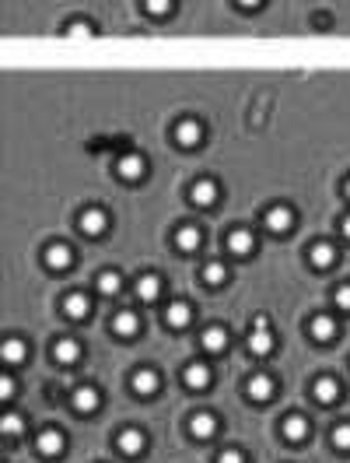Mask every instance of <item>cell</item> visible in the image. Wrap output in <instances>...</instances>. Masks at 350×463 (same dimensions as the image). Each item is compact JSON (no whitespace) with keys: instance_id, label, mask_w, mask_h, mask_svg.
<instances>
[{"instance_id":"1","label":"cell","mask_w":350,"mask_h":463,"mask_svg":"<svg viewBox=\"0 0 350 463\" xmlns=\"http://www.w3.org/2000/svg\"><path fill=\"white\" fill-rule=\"evenodd\" d=\"M116 172H119V179L137 183V179H144V172H147V158H144L140 151H126V155H119Z\"/></svg>"},{"instance_id":"2","label":"cell","mask_w":350,"mask_h":463,"mask_svg":"<svg viewBox=\"0 0 350 463\" xmlns=\"http://www.w3.org/2000/svg\"><path fill=\"white\" fill-rule=\"evenodd\" d=\"M249 351H252V355H270V351H273V334H270L266 316L256 320V330L249 334Z\"/></svg>"},{"instance_id":"3","label":"cell","mask_w":350,"mask_h":463,"mask_svg":"<svg viewBox=\"0 0 350 463\" xmlns=\"http://www.w3.org/2000/svg\"><path fill=\"white\" fill-rule=\"evenodd\" d=\"M263 221H266V228H270V232L284 236V232H291V225H294V214H291V207H284V204H273V207L263 214Z\"/></svg>"},{"instance_id":"4","label":"cell","mask_w":350,"mask_h":463,"mask_svg":"<svg viewBox=\"0 0 350 463\" xmlns=\"http://www.w3.org/2000/svg\"><path fill=\"white\" fill-rule=\"evenodd\" d=\"M116 446H119V453H123V456H140V453H144V446H147V435H144L140 428H126V432H119Z\"/></svg>"},{"instance_id":"5","label":"cell","mask_w":350,"mask_h":463,"mask_svg":"<svg viewBox=\"0 0 350 463\" xmlns=\"http://www.w3.org/2000/svg\"><path fill=\"white\" fill-rule=\"evenodd\" d=\"M36 449L43 456H60L64 453V432L60 428H43L39 439H36Z\"/></svg>"},{"instance_id":"6","label":"cell","mask_w":350,"mask_h":463,"mask_svg":"<svg viewBox=\"0 0 350 463\" xmlns=\"http://www.w3.org/2000/svg\"><path fill=\"white\" fill-rule=\"evenodd\" d=\"M175 141L182 144V148H196L200 141H203V127H200V120H182L179 127H175Z\"/></svg>"},{"instance_id":"7","label":"cell","mask_w":350,"mask_h":463,"mask_svg":"<svg viewBox=\"0 0 350 463\" xmlns=\"http://www.w3.org/2000/svg\"><path fill=\"white\" fill-rule=\"evenodd\" d=\"M228 250L235 253V257H249L252 250H256V236L249 228H235L231 236H228Z\"/></svg>"},{"instance_id":"8","label":"cell","mask_w":350,"mask_h":463,"mask_svg":"<svg viewBox=\"0 0 350 463\" xmlns=\"http://www.w3.org/2000/svg\"><path fill=\"white\" fill-rule=\"evenodd\" d=\"M71 264H74V253H71L67 243H53V246H46V267H53V271H67Z\"/></svg>"},{"instance_id":"9","label":"cell","mask_w":350,"mask_h":463,"mask_svg":"<svg viewBox=\"0 0 350 463\" xmlns=\"http://www.w3.org/2000/svg\"><path fill=\"white\" fill-rule=\"evenodd\" d=\"M130 386H133V393L151 397V393L161 386V379H158V372H154V369H137V372H133V379H130Z\"/></svg>"},{"instance_id":"10","label":"cell","mask_w":350,"mask_h":463,"mask_svg":"<svg viewBox=\"0 0 350 463\" xmlns=\"http://www.w3.org/2000/svg\"><path fill=\"white\" fill-rule=\"evenodd\" d=\"M200 243H203V232H200L196 225H182V228L175 232V246H179L182 253H196Z\"/></svg>"},{"instance_id":"11","label":"cell","mask_w":350,"mask_h":463,"mask_svg":"<svg viewBox=\"0 0 350 463\" xmlns=\"http://www.w3.org/2000/svg\"><path fill=\"white\" fill-rule=\"evenodd\" d=\"M64 313H67L71 320H85V316L92 313V299H88L85 292H71V295L64 299Z\"/></svg>"},{"instance_id":"12","label":"cell","mask_w":350,"mask_h":463,"mask_svg":"<svg viewBox=\"0 0 350 463\" xmlns=\"http://www.w3.org/2000/svg\"><path fill=\"white\" fill-rule=\"evenodd\" d=\"M280 428H284V439H291V442L308 439V418H305V414H287V418L280 421Z\"/></svg>"},{"instance_id":"13","label":"cell","mask_w":350,"mask_h":463,"mask_svg":"<svg viewBox=\"0 0 350 463\" xmlns=\"http://www.w3.org/2000/svg\"><path fill=\"white\" fill-rule=\"evenodd\" d=\"M109 228V218H105V211H85L81 214V232H85V236H102V232Z\"/></svg>"},{"instance_id":"14","label":"cell","mask_w":350,"mask_h":463,"mask_svg":"<svg viewBox=\"0 0 350 463\" xmlns=\"http://www.w3.org/2000/svg\"><path fill=\"white\" fill-rule=\"evenodd\" d=\"M71 404H74V411L92 414V411L99 407V390H95V386H78L74 397H71Z\"/></svg>"},{"instance_id":"15","label":"cell","mask_w":350,"mask_h":463,"mask_svg":"<svg viewBox=\"0 0 350 463\" xmlns=\"http://www.w3.org/2000/svg\"><path fill=\"white\" fill-rule=\"evenodd\" d=\"M189 200H193V204H200V207H210V204L217 200V183H210V179H200V183H193V190H189Z\"/></svg>"},{"instance_id":"16","label":"cell","mask_w":350,"mask_h":463,"mask_svg":"<svg viewBox=\"0 0 350 463\" xmlns=\"http://www.w3.org/2000/svg\"><path fill=\"white\" fill-rule=\"evenodd\" d=\"M308 257H312V267L326 271V267L336 264V246H333V243H315V246L308 250Z\"/></svg>"},{"instance_id":"17","label":"cell","mask_w":350,"mask_h":463,"mask_svg":"<svg viewBox=\"0 0 350 463\" xmlns=\"http://www.w3.org/2000/svg\"><path fill=\"white\" fill-rule=\"evenodd\" d=\"M273 390H277V386H273V379H270V376H263V372H259V376H252V379L245 383V393H249L252 400H270V397H273Z\"/></svg>"},{"instance_id":"18","label":"cell","mask_w":350,"mask_h":463,"mask_svg":"<svg viewBox=\"0 0 350 463\" xmlns=\"http://www.w3.org/2000/svg\"><path fill=\"white\" fill-rule=\"evenodd\" d=\"M189 432H193L196 439H210V435L217 432V418H214V414H207V411H200V414H193V418H189Z\"/></svg>"},{"instance_id":"19","label":"cell","mask_w":350,"mask_h":463,"mask_svg":"<svg viewBox=\"0 0 350 463\" xmlns=\"http://www.w3.org/2000/svg\"><path fill=\"white\" fill-rule=\"evenodd\" d=\"M312 393H315V400H319V404H333V400L340 397V383H336L333 376H322V379H315Z\"/></svg>"},{"instance_id":"20","label":"cell","mask_w":350,"mask_h":463,"mask_svg":"<svg viewBox=\"0 0 350 463\" xmlns=\"http://www.w3.org/2000/svg\"><path fill=\"white\" fill-rule=\"evenodd\" d=\"M25 355H29V348H25V341H22V337H8L4 344H0V358H4L8 365L25 362Z\"/></svg>"},{"instance_id":"21","label":"cell","mask_w":350,"mask_h":463,"mask_svg":"<svg viewBox=\"0 0 350 463\" xmlns=\"http://www.w3.org/2000/svg\"><path fill=\"white\" fill-rule=\"evenodd\" d=\"M165 320L179 330V327H189V320H193V306L189 302H172L168 309H165Z\"/></svg>"},{"instance_id":"22","label":"cell","mask_w":350,"mask_h":463,"mask_svg":"<svg viewBox=\"0 0 350 463\" xmlns=\"http://www.w3.org/2000/svg\"><path fill=\"white\" fill-rule=\"evenodd\" d=\"M112 330H116L119 337H133V334L140 330V316H137V313H130V309H123V313H116Z\"/></svg>"},{"instance_id":"23","label":"cell","mask_w":350,"mask_h":463,"mask_svg":"<svg viewBox=\"0 0 350 463\" xmlns=\"http://www.w3.org/2000/svg\"><path fill=\"white\" fill-rule=\"evenodd\" d=\"M182 379H186V386H189V390H207V383H210V369H207L203 362H193V365L186 369V376H182Z\"/></svg>"},{"instance_id":"24","label":"cell","mask_w":350,"mask_h":463,"mask_svg":"<svg viewBox=\"0 0 350 463\" xmlns=\"http://www.w3.org/2000/svg\"><path fill=\"white\" fill-rule=\"evenodd\" d=\"M137 295H140L144 302H154V299L161 295V278H158V274H140V281H137Z\"/></svg>"},{"instance_id":"25","label":"cell","mask_w":350,"mask_h":463,"mask_svg":"<svg viewBox=\"0 0 350 463\" xmlns=\"http://www.w3.org/2000/svg\"><path fill=\"white\" fill-rule=\"evenodd\" d=\"M312 337H315L319 344H329V341L336 337V323H333V316H315V320H312Z\"/></svg>"},{"instance_id":"26","label":"cell","mask_w":350,"mask_h":463,"mask_svg":"<svg viewBox=\"0 0 350 463\" xmlns=\"http://www.w3.org/2000/svg\"><path fill=\"white\" fill-rule=\"evenodd\" d=\"M53 355H57V362L71 365V362H78V358H81V344H78V341H71V337H64V341H57Z\"/></svg>"},{"instance_id":"27","label":"cell","mask_w":350,"mask_h":463,"mask_svg":"<svg viewBox=\"0 0 350 463\" xmlns=\"http://www.w3.org/2000/svg\"><path fill=\"white\" fill-rule=\"evenodd\" d=\"M203 348L207 351H224L228 348V330L224 327H207L203 330Z\"/></svg>"},{"instance_id":"28","label":"cell","mask_w":350,"mask_h":463,"mask_svg":"<svg viewBox=\"0 0 350 463\" xmlns=\"http://www.w3.org/2000/svg\"><path fill=\"white\" fill-rule=\"evenodd\" d=\"M119 288H123V278H119L116 271H102V274H99V292H102V295H116Z\"/></svg>"},{"instance_id":"29","label":"cell","mask_w":350,"mask_h":463,"mask_svg":"<svg viewBox=\"0 0 350 463\" xmlns=\"http://www.w3.org/2000/svg\"><path fill=\"white\" fill-rule=\"evenodd\" d=\"M224 281H228V271H224V264H207V267H203V285L217 288V285H224Z\"/></svg>"},{"instance_id":"30","label":"cell","mask_w":350,"mask_h":463,"mask_svg":"<svg viewBox=\"0 0 350 463\" xmlns=\"http://www.w3.org/2000/svg\"><path fill=\"white\" fill-rule=\"evenodd\" d=\"M0 428H4V435H18V432H25V418L22 414H4L0 418Z\"/></svg>"},{"instance_id":"31","label":"cell","mask_w":350,"mask_h":463,"mask_svg":"<svg viewBox=\"0 0 350 463\" xmlns=\"http://www.w3.org/2000/svg\"><path fill=\"white\" fill-rule=\"evenodd\" d=\"M64 32H67L71 39H88V36H95V25H88V22H71Z\"/></svg>"},{"instance_id":"32","label":"cell","mask_w":350,"mask_h":463,"mask_svg":"<svg viewBox=\"0 0 350 463\" xmlns=\"http://www.w3.org/2000/svg\"><path fill=\"white\" fill-rule=\"evenodd\" d=\"M333 446L336 449H350V421H343V425L333 428Z\"/></svg>"},{"instance_id":"33","label":"cell","mask_w":350,"mask_h":463,"mask_svg":"<svg viewBox=\"0 0 350 463\" xmlns=\"http://www.w3.org/2000/svg\"><path fill=\"white\" fill-rule=\"evenodd\" d=\"M168 11H172V4H168V0H147V15H154V18L161 15V18H165Z\"/></svg>"},{"instance_id":"34","label":"cell","mask_w":350,"mask_h":463,"mask_svg":"<svg viewBox=\"0 0 350 463\" xmlns=\"http://www.w3.org/2000/svg\"><path fill=\"white\" fill-rule=\"evenodd\" d=\"M336 306H340L343 313H350V285H340V292H336Z\"/></svg>"},{"instance_id":"35","label":"cell","mask_w":350,"mask_h":463,"mask_svg":"<svg viewBox=\"0 0 350 463\" xmlns=\"http://www.w3.org/2000/svg\"><path fill=\"white\" fill-rule=\"evenodd\" d=\"M217 463H245V456H242L238 449H224V453L217 456Z\"/></svg>"},{"instance_id":"36","label":"cell","mask_w":350,"mask_h":463,"mask_svg":"<svg viewBox=\"0 0 350 463\" xmlns=\"http://www.w3.org/2000/svg\"><path fill=\"white\" fill-rule=\"evenodd\" d=\"M0 397H4V400H11V397H15V379H11V376L0 379Z\"/></svg>"},{"instance_id":"37","label":"cell","mask_w":350,"mask_h":463,"mask_svg":"<svg viewBox=\"0 0 350 463\" xmlns=\"http://www.w3.org/2000/svg\"><path fill=\"white\" fill-rule=\"evenodd\" d=\"M340 228H343V236H347V239H350V214H347V218H343V221H340Z\"/></svg>"},{"instance_id":"38","label":"cell","mask_w":350,"mask_h":463,"mask_svg":"<svg viewBox=\"0 0 350 463\" xmlns=\"http://www.w3.org/2000/svg\"><path fill=\"white\" fill-rule=\"evenodd\" d=\"M343 190H347V197H350V179H347V186H343Z\"/></svg>"}]
</instances>
